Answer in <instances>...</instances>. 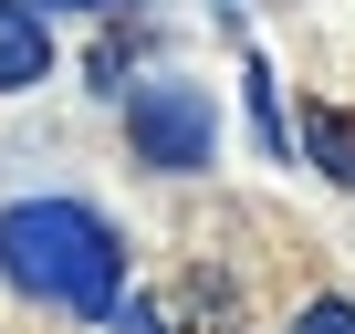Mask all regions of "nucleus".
I'll list each match as a JSON object with an SVG mask.
<instances>
[{
    "label": "nucleus",
    "mask_w": 355,
    "mask_h": 334,
    "mask_svg": "<svg viewBox=\"0 0 355 334\" xmlns=\"http://www.w3.org/2000/svg\"><path fill=\"white\" fill-rule=\"evenodd\" d=\"M125 146H136V167H157V178H199V167L220 157L209 84H136L125 94Z\"/></svg>",
    "instance_id": "nucleus-2"
},
{
    "label": "nucleus",
    "mask_w": 355,
    "mask_h": 334,
    "mask_svg": "<svg viewBox=\"0 0 355 334\" xmlns=\"http://www.w3.org/2000/svg\"><path fill=\"white\" fill-rule=\"evenodd\" d=\"M115 334H167V313H157L146 292H125V303H115Z\"/></svg>",
    "instance_id": "nucleus-7"
},
{
    "label": "nucleus",
    "mask_w": 355,
    "mask_h": 334,
    "mask_svg": "<svg viewBox=\"0 0 355 334\" xmlns=\"http://www.w3.org/2000/svg\"><path fill=\"white\" fill-rule=\"evenodd\" d=\"M303 157L324 167L334 188H355V115L345 105H303Z\"/></svg>",
    "instance_id": "nucleus-4"
},
{
    "label": "nucleus",
    "mask_w": 355,
    "mask_h": 334,
    "mask_svg": "<svg viewBox=\"0 0 355 334\" xmlns=\"http://www.w3.org/2000/svg\"><path fill=\"white\" fill-rule=\"evenodd\" d=\"M293 334H355V303H345V292H313V303L293 313Z\"/></svg>",
    "instance_id": "nucleus-6"
},
{
    "label": "nucleus",
    "mask_w": 355,
    "mask_h": 334,
    "mask_svg": "<svg viewBox=\"0 0 355 334\" xmlns=\"http://www.w3.org/2000/svg\"><path fill=\"white\" fill-rule=\"evenodd\" d=\"M0 282L53 313H115L125 303V240L84 199H11L0 209Z\"/></svg>",
    "instance_id": "nucleus-1"
},
{
    "label": "nucleus",
    "mask_w": 355,
    "mask_h": 334,
    "mask_svg": "<svg viewBox=\"0 0 355 334\" xmlns=\"http://www.w3.org/2000/svg\"><path fill=\"white\" fill-rule=\"evenodd\" d=\"M53 73V21L32 0H0V94H32Z\"/></svg>",
    "instance_id": "nucleus-3"
},
{
    "label": "nucleus",
    "mask_w": 355,
    "mask_h": 334,
    "mask_svg": "<svg viewBox=\"0 0 355 334\" xmlns=\"http://www.w3.org/2000/svg\"><path fill=\"white\" fill-rule=\"evenodd\" d=\"M32 11H42V21H53V11H84V21H115L125 0H32Z\"/></svg>",
    "instance_id": "nucleus-8"
},
{
    "label": "nucleus",
    "mask_w": 355,
    "mask_h": 334,
    "mask_svg": "<svg viewBox=\"0 0 355 334\" xmlns=\"http://www.w3.org/2000/svg\"><path fill=\"white\" fill-rule=\"evenodd\" d=\"M241 84H251V125H261V146H272V157H293V125H282V94H272V63H251Z\"/></svg>",
    "instance_id": "nucleus-5"
}]
</instances>
